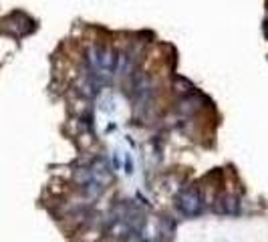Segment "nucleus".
<instances>
[{
	"instance_id": "nucleus-1",
	"label": "nucleus",
	"mask_w": 268,
	"mask_h": 242,
	"mask_svg": "<svg viewBox=\"0 0 268 242\" xmlns=\"http://www.w3.org/2000/svg\"><path fill=\"white\" fill-rule=\"evenodd\" d=\"M178 208L184 216H200L202 214V196L196 188H186L180 196H178Z\"/></svg>"
},
{
	"instance_id": "nucleus-2",
	"label": "nucleus",
	"mask_w": 268,
	"mask_h": 242,
	"mask_svg": "<svg viewBox=\"0 0 268 242\" xmlns=\"http://www.w3.org/2000/svg\"><path fill=\"white\" fill-rule=\"evenodd\" d=\"M218 210L224 214H236L238 212V200L234 196H224L222 200H218Z\"/></svg>"
}]
</instances>
